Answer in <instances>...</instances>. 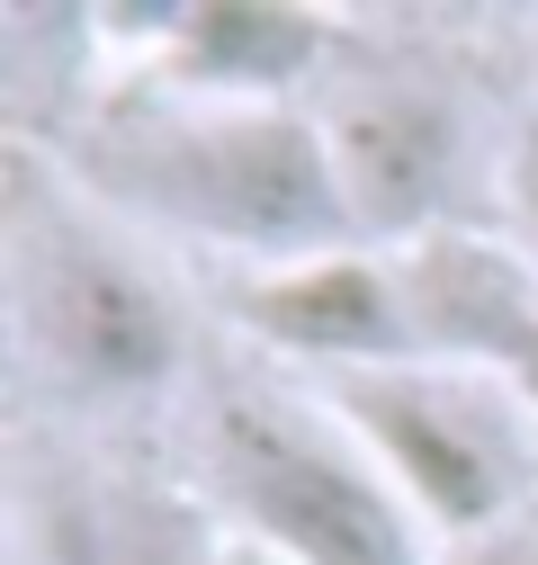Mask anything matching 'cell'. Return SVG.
<instances>
[{
	"label": "cell",
	"instance_id": "30bf717a",
	"mask_svg": "<svg viewBox=\"0 0 538 565\" xmlns=\"http://www.w3.org/2000/svg\"><path fill=\"white\" fill-rule=\"evenodd\" d=\"M440 565H538V521H512V530H494V539L440 547Z\"/></svg>",
	"mask_w": 538,
	"mask_h": 565
},
{
	"label": "cell",
	"instance_id": "ba28073f",
	"mask_svg": "<svg viewBox=\"0 0 538 565\" xmlns=\"http://www.w3.org/2000/svg\"><path fill=\"white\" fill-rule=\"evenodd\" d=\"M225 530L153 467L54 449L28 476V565H216Z\"/></svg>",
	"mask_w": 538,
	"mask_h": 565
},
{
	"label": "cell",
	"instance_id": "8fae6325",
	"mask_svg": "<svg viewBox=\"0 0 538 565\" xmlns=\"http://www.w3.org/2000/svg\"><path fill=\"white\" fill-rule=\"evenodd\" d=\"M503 377H512V386H520V395L538 404V323H529V332H520V341L503 350Z\"/></svg>",
	"mask_w": 538,
	"mask_h": 565
},
{
	"label": "cell",
	"instance_id": "7c38bea8",
	"mask_svg": "<svg viewBox=\"0 0 538 565\" xmlns=\"http://www.w3.org/2000/svg\"><path fill=\"white\" fill-rule=\"evenodd\" d=\"M216 565H279V556H251V547H234V539H225V556H216Z\"/></svg>",
	"mask_w": 538,
	"mask_h": 565
},
{
	"label": "cell",
	"instance_id": "3957f363",
	"mask_svg": "<svg viewBox=\"0 0 538 565\" xmlns=\"http://www.w3.org/2000/svg\"><path fill=\"white\" fill-rule=\"evenodd\" d=\"M10 341L28 386L63 413H134L162 404L189 369V323L171 278L134 252V234L73 180L36 189L19 162L10 189Z\"/></svg>",
	"mask_w": 538,
	"mask_h": 565
},
{
	"label": "cell",
	"instance_id": "5b68a950",
	"mask_svg": "<svg viewBox=\"0 0 538 565\" xmlns=\"http://www.w3.org/2000/svg\"><path fill=\"white\" fill-rule=\"evenodd\" d=\"M314 126L368 252H413L431 234L485 225L476 206H494L503 189V145H485L466 90L422 63H368V73L342 63L314 99Z\"/></svg>",
	"mask_w": 538,
	"mask_h": 565
},
{
	"label": "cell",
	"instance_id": "9c48e42d",
	"mask_svg": "<svg viewBox=\"0 0 538 565\" xmlns=\"http://www.w3.org/2000/svg\"><path fill=\"white\" fill-rule=\"evenodd\" d=\"M494 225L520 243V260L538 269V108L512 126L503 145V189H494Z\"/></svg>",
	"mask_w": 538,
	"mask_h": 565
},
{
	"label": "cell",
	"instance_id": "6da1fadb",
	"mask_svg": "<svg viewBox=\"0 0 538 565\" xmlns=\"http://www.w3.org/2000/svg\"><path fill=\"white\" fill-rule=\"evenodd\" d=\"M63 180L117 225H153L234 269H288L342 252L351 206L314 108H216L171 90H108L63 135Z\"/></svg>",
	"mask_w": 538,
	"mask_h": 565
},
{
	"label": "cell",
	"instance_id": "52a82bcc",
	"mask_svg": "<svg viewBox=\"0 0 538 565\" xmlns=\"http://www.w3.org/2000/svg\"><path fill=\"white\" fill-rule=\"evenodd\" d=\"M234 323L260 341V360L297 369L305 386L422 360L404 269H395V252H368V243L314 252L288 269H234Z\"/></svg>",
	"mask_w": 538,
	"mask_h": 565
},
{
	"label": "cell",
	"instance_id": "277c9868",
	"mask_svg": "<svg viewBox=\"0 0 538 565\" xmlns=\"http://www.w3.org/2000/svg\"><path fill=\"white\" fill-rule=\"evenodd\" d=\"M323 404L368 440L440 547L538 521V404L476 360H395L332 377Z\"/></svg>",
	"mask_w": 538,
	"mask_h": 565
},
{
	"label": "cell",
	"instance_id": "4fadbf2b",
	"mask_svg": "<svg viewBox=\"0 0 538 565\" xmlns=\"http://www.w3.org/2000/svg\"><path fill=\"white\" fill-rule=\"evenodd\" d=\"M529 63H538V19H529Z\"/></svg>",
	"mask_w": 538,
	"mask_h": 565
},
{
	"label": "cell",
	"instance_id": "8992f818",
	"mask_svg": "<svg viewBox=\"0 0 538 565\" xmlns=\"http://www.w3.org/2000/svg\"><path fill=\"white\" fill-rule=\"evenodd\" d=\"M342 19L269 10V0H180L144 19H99L117 90H171L216 108H314V90L342 73Z\"/></svg>",
	"mask_w": 538,
	"mask_h": 565
},
{
	"label": "cell",
	"instance_id": "7a4b0ae2",
	"mask_svg": "<svg viewBox=\"0 0 538 565\" xmlns=\"http://www.w3.org/2000/svg\"><path fill=\"white\" fill-rule=\"evenodd\" d=\"M197 503L279 565H440V539L305 377H225L197 404Z\"/></svg>",
	"mask_w": 538,
	"mask_h": 565
}]
</instances>
